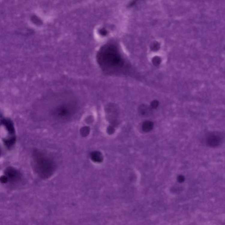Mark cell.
<instances>
[{
  "label": "cell",
  "instance_id": "6da1fadb",
  "mask_svg": "<svg viewBox=\"0 0 225 225\" xmlns=\"http://www.w3.org/2000/svg\"><path fill=\"white\" fill-rule=\"evenodd\" d=\"M97 60L100 67L104 71H111L122 67L123 62L118 49L112 45H104L97 55Z\"/></svg>",
  "mask_w": 225,
  "mask_h": 225
},
{
  "label": "cell",
  "instance_id": "7a4b0ae2",
  "mask_svg": "<svg viewBox=\"0 0 225 225\" xmlns=\"http://www.w3.org/2000/svg\"><path fill=\"white\" fill-rule=\"evenodd\" d=\"M33 168L40 177L49 178L55 170V164L47 154L39 150H35L32 155Z\"/></svg>",
  "mask_w": 225,
  "mask_h": 225
},
{
  "label": "cell",
  "instance_id": "3957f363",
  "mask_svg": "<svg viewBox=\"0 0 225 225\" xmlns=\"http://www.w3.org/2000/svg\"><path fill=\"white\" fill-rule=\"evenodd\" d=\"M76 106L74 103H64L55 107L51 114L54 118L60 121L68 120L76 111Z\"/></svg>",
  "mask_w": 225,
  "mask_h": 225
},
{
  "label": "cell",
  "instance_id": "277c9868",
  "mask_svg": "<svg viewBox=\"0 0 225 225\" xmlns=\"http://www.w3.org/2000/svg\"><path fill=\"white\" fill-rule=\"evenodd\" d=\"M5 176L8 180L12 182L18 181L20 178V174L16 169L12 167L8 168L5 172Z\"/></svg>",
  "mask_w": 225,
  "mask_h": 225
},
{
  "label": "cell",
  "instance_id": "5b68a950",
  "mask_svg": "<svg viewBox=\"0 0 225 225\" xmlns=\"http://www.w3.org/2000/svg\"><path fill=\"white\" fill-rule=\"evenodd\" d=\"M106 112H107V115L109 118L110 122L113 125L116 124L117 122V116H118V112L117 110L116 109L114 106L111 105L108 107Z\"/></svg>",
  "mask_w": 225,
  "mask_h": 225
},
{
  "label": "cell",
  "instance_id": "8992f818",
  "mask_svg": "<svg viewBox=\"0 0 225 225\" xmlns=\"http://www.w3.org/2000/svg\"><path fill=\"white\" fill-rule=\"evenodd\" d=\"M139 113L141 116L147 117L150 116L152 113V108L151 106L145 104H142L139 108Z\"/></svg>",
  "mask_w": 225,
  "mask_h": 225
},
{
  "label": "cell",
  "instance_id": "52a82bcc",
  "mask_svg": "<svg viewBox=\"0 0 225 225\" xmlns=\"http://www.w3.org/2000/svg\"><path fill=\"white\" fill-rule=\"evenodd\" d=\"M154 126V123L153 122L149 121H146L142 124V130L145 132H149L153 129Z\"/></svg>",
  "mask_w": 225,
  "mask_h": 225
},
{
  "label": "cell",
  "instance_id": "ba28073f",
  "mask_svg": "<svg viewBox=\"0 0 225 225\" xmlns=\"http://www.w3.org/2000/svg\"><path fill=\"white\" fill-rule=\"evenodd\" d=\"M91 158L94 162L100 163L103 160V157L102 154L97 151L92 153Z\"/></svg>",
  "mask_w": 225,
  "mask_h": 225
},
{
  "label": "cell",
  "instance_id": "9c48e42d",
  "mask_svg": "<svg viewBox=\"0 0 225 225\" xmlns=\"http://www.w3.org/2000/svg\"><path fill=\"white\" fill-rule=\"evenodd\" d=\"M32 21L34 22L35 24H39L40 25V24H41V23H42L41 21L38 17L36 16H32Z\"/></svg>",
  "mask_w": 225,
  "mask_h": 225
},
{
  "label": "cell",
  "instance_id": "30bf717a",
  "mask_svg": "<svg viewBox=\"0 0 225 225\" xmlns=\"http://www.w3.org/2000/svg\"><path fill=\"white\" fill-rule=\"evenodd\" d=\"M158 101H157V100H154V101H153V102L151 103V107L152 108V109H156L158 107Z\"/></svg>",
  "mask_w": 225,
  "mask_h": 225
},
{
  "label": "cell",
  "instance_id": "8fae6325",
  "mask_svg": "<svg viewBox=\"0 0 225 225\" xmlns=\"http://www.w3.org/2000/svg\"><path fill=\"white\" fill-rule=\"evenodd\" d=\"M107 132L109 133V134H110V135H111V134H113V133H114V131H115V130H114V128H113V127L111 126H109L107 130Z\"/></svg>",
  "mask_w": 225,
  "mask_h": 225
},
{
  "label": "cell",
  "instance_id": "7c38bea8",
  "mask_svg": "<svg viewBox=\"0 0 225 225\" xmlns=\"http://www.w3.org/2000/svg\"><path fill=\"white\" fill-rule=\"evenodd\" d=\"M1 181L2 183H6L8 181V179L6 176H3L1 177Z\"/></svg>",
  "mask_w": 225,
  "mask_h": 225
},
{
  "label": "cell",
  "instance_id": "4fadbf2b",
  "mask_svg": "<svg viewBox=\"0 0 225 225\" xmlns=\"http://www.w3.org/2000/svg\"><path fill=\"white\" fill-rule=\"evenodd\" d=\"M154 64H159L160 59L156 57V59H154Z\"/></svg>",
  "mask_w": 225,
  "mask_h": 225
}]
</instances>
